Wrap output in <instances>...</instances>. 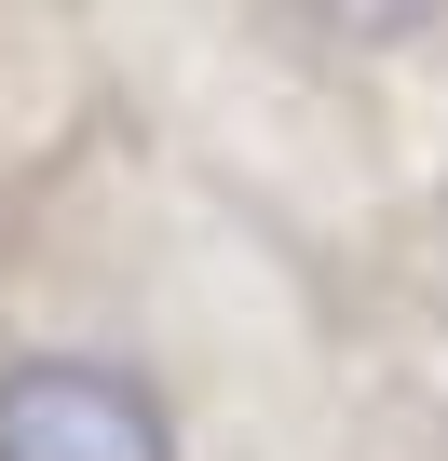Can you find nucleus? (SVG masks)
I'll use <instances>...</instances> for the list:
<instances>
[{"label": "nucleus", "instance_id": "1", "mask_svg": "<svg viewBox=\"0 0 448 461\" xmlns=\"http://www.w3.org/2000/svg\"><path fill=\"white\" fill-rule=\"evenodd\" d=\"M299 14H313L326 41H421L448 0H299Z\"/></svg>", "mask_w": 448, "mask_h": 461}]
</instances>
